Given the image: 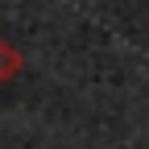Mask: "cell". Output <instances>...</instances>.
I'll list each match as a JSON object with an SVG mask.
<instances>
[{
    "mask_svg": "<svg viewBox=\"0 0 149 149\" xmlns=\"http://www.w3.org/2000/svg\"><path fill=\"white\" fill-rule=\"evenodd\" d=\"M21 74V50L8 46V42H0V83H8Z\"/></svg>",
    "mask_w": 149,
    "mask_h": 149,
    "instance_id": "1",
    "label": "cell"
}]
</instances>
